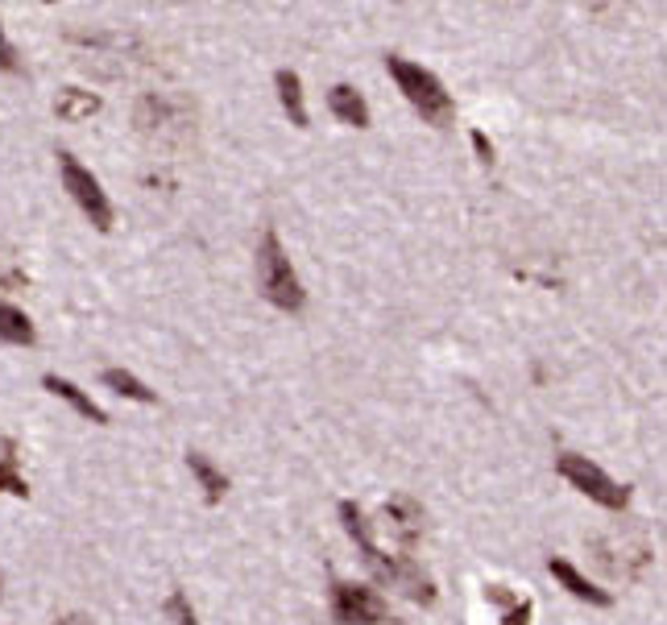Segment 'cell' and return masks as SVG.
Wrapping results in <instances>:
<instances>
[{
    "instance_id": "3957f363",
    "label": "cell",
    "mask_w": 667,
    "mask_h": 625,
    "mask_svg": "<svg viewBox=\"0 0 667 625\" xmlns=\"http://www.w3.org/2000/svg\"><path fill=\"white\" fill-rule=\"evenodd\" d=\"M58 174H63V186L71 191V200L79 203V212L92 220V228H96V233H108V228H112V203L104 195L100 179L67 150L58 153Z\"/></svg>"
},
{
    "instance_id": "e0dca14e",
    "label": "cell",
    "mask_w": 667,
    "mask_h": 625,
    "mask_svg": "<svg viewBox=\"0 0 667 625\" xmlns=\"http://www.w3.org/2000/svg\"><path fill=\"white\" fill-rule=\"evenodd\" d=\"M104 386H112L120 394V398H129V402H141V406H154V389H146L133 377V373H125V369H104Z\"/></svg>"
},
{
    "instance_id": "9a60e30c",
    "label": "cell",
    "mask_w": 667,
    "mask_h": 625,
    "mask_svg": "<svg viewBox=\"0 0 667 625\" xmlns=\"http://www.w3.org/2000/svg\"><path fill=\"white\" fill-rule=\"evenodd\" d=\"M100 112V96H92L84 87H67L58 100H54V117L58 120H87Z\"/></svg>"
},
{
    "instance_id": "277c9868",
    "label": "cell",
    "mask_w": 667,
    "mask_h": 625,
    "mask_svg": "<svg viewBox=\"0 0 667 625\" xmlns=\"http://www.w3.org/2000/svg\"><path fill=\"white\" fill-rule=\"evenodd\" d=\"M133 120L150 141H183L191 133V108L174 96H162V91H146Z\"/></svg>"
},
{
    "instance_id": "2e32d148",
    "label": "cell",
    "mask_w": 667,
    "mask_h": 625,
    "mask_svg": "<svg viewBox=\"0 0 667 625\" xmlns=\"http://www.w3.org/2000/svg\"><path fill=\"white\" fill-rule=\"evenodd\" d=\"M0 340L4 344H25V348L34 344V323L13 303H0Z\"/></svg>"
},
{
    "instance_id": "cb8c5ba5",
    "label": "cell",
    "mask_w": 667,
    "mask_h": 625,
    "mask_svg": "<svg viewBox=\"0 0 667 625\" xmlns=\"http://www.w3.org/2000/svg\"><path fill=\"white\" fill-rule=\"evenodd\" d=\"M54 625H92V617H84V613H63V617H54Z\"/></svg>"
},
{
    "instance_id": "7a4b0ae2",
    "label": "cell",
    "mask_w": 667,
    "mask_h": 625,
    "mask_svg": "<svg viewBox=\"0 0 667 625\" xmlns=\"http://www.w3.org/2000/svg\"><path fill=\"white\" fill-rule=\"evenodd\" d=\"M257 290H261L278 311H303V303H308V290L299 282V273H294L291 257H287L275 228L257 245Z\"/></svg>"
},
{
    "instance_id": "8fae6325",
    "label": "cell",
    "mask_w": 667,
    "mask_h": 625,
    "mask_svg": "<svg viewBox=\"0 0 667 625\" xmlns=\"http://www.w3.org/2000/svg\"><path fill=\"white\" fill-rule=\"evenodd\" d=\"M327 108H332V117L344 120V125H353V129H369V104L361 100L357 87L336 84L332 91H327Z\"/></svg>"
},
{
    "instance_id": "d6986e66",
    "label": "cell",
    "mask_w": 667,
    "mask_h": 625,
    "mask_svg": "<svg viewBox=\"0 0 667 625\" xmlns=\"http://www.w3.org/2000/svg\"><path fill=\"white\" fill-rule=\"evenodd\" d=\"M162 617L166 622H174V625H200L195 622V605L187 601V592L183 589H174L166 601H162Z\"/></svg>"
},
{
    "instance_id": "603a6c76",
    "label": "cell",
    "mask_w": 667,
    "mask_h": 625,
    "mask_svg": "<svg viewBox=\"0 0 667 625\" xmlns=\"http://www.w3.org/2000/svg\"><path fill=\"white\" fill-rule=\"evenodd\" d=\"M473 150H477V158L485 162V166L494 162V146H490V137L481 133V129H473Z\"/></svg>"
},
{
    "instance_id": "30bf717a",
    "label": "cell",
    "mask_w": 667,
    "mask_h": 625,
    "mask_svg": "<svg viewBox=\"0 0 667 625\" xmlns=\"http://www.w3.org/2000/svg\"><path fill=\"white\" fill-rule=\"evenodd\" d=\"M548 572L556 575V580H560V584H564V589L572 592V596H577V601H589V605H598V608H605V605H610V592H605V589H598V584H589V575H581V572H577V568H572V563H568V559L551 556V559H548Z\"/></svg>"
},
{
    "instance_id": "5b68a950",
    "label": "cell",
    "mask_w": 667,
    "mask_h": 625,
    "mask_svg": "<svg viewBox=\"0 0 667 625\" xmlns=\"http://www.w3.org/2000/svg\"><path fill=\"white\" fill-rule=\"evenodd\" d=\"M556 468H560V476H564L572 489H581L589 502H598V506L605 509H626V502H631V493L622 489L617 481H610V476L601 473L598 464L589 456H577V452H564V456L556 460Z\"/></svg>"
},
{
    "instance_id": "8992f818",
    "label": "cell",
    "mask_w": 667,
    "mask_h": 625,
    "mask_svg": "<svg viewBox=\"0 0 667 625\" xmlns=\"http://www.w3.org/2000/svg\"><path fill=\"white\" fill-rule=\"evenodd\" d=\"M332 617L336 625H381L390 617V608L381 601V592L369 584L332 580Z\"/></svg>"
},
{
    "instance_id": "ac0fdd59",
    "label": "cell",
    "mask_w": 667,
    "mask_h": 625,
    "mask_svg": "<svg viewBox=\"0 0 667 625\" xmlns=\"http://www.w3.org/2000/svg\"><path fill=\"white\" fill-rule=\"evenodd\" d=\"M0 493L30 497V481L18 473V443L13 440H4V456H0Z\"/></svg>"
},
{
    "instance_id": "ba28073f",
    "label": "cell",
    "mask_w": 667,
    "mask_h": 625,
    "mask_svg": "<svg viewBox=\"0 0 667 625\" xmlns=\"http://www.w3.org/2000/svg\"><path fill=\"white\" fill-rule=\"evenodd\" d=\"M341 522H344V530H348V539L361 547V559L374 568L377 580H386V584H390L398 559H390V556H381V551H377L374 530H369V522H365V514H361L357 502H341Z\"/></svg>"
},
{
    "instance_id": "9c48e42d",
    "label": "cell",
    "mask_w": 667,
    "mask_h": 625,
    "mask_svg": "<svg viewBox=\"0 0 667 625\" xmlns=\"http://www.w3.org/2000/svg\"><path fill=\"white\" fill-rule=\"evenodd\" d=\"M381 518H386L394 539L402 542V551H411L415 542L423 539V506L411 502V497H390L386 509H381Z\"/></svg>"
},
{
    "instance_id": "44dd1931",
    "label": "cell",
    "mask_w": 667,
    "mask_h": 625,
    "mask_svg": "<svg viewBox=\"0 0 667 625\" xmlns=\"http://www.w3.org/2000/svg\"><path fill=\"white\" fill-rule=\"evenodd\" d=\"M485 601H490V605H497V608H502V613H506V608H510L514 601H518V596H514V592L506 589V584H485Z\"/></svg>"
},
{
    "instance_id": "7402d4cb",
    "label": "cell",
    "mask_w": 667,
    "mask_h": 625,
    "mask_svg": "<svg viewBox=\"0 0 667 625\" xmlns=\"http://www.w3.org/2000/svg\"><path fill=\"white\" fill-rule=\"evenodd\" d=\"M0 71H9V75H18V71H21L18 54H13L9 37H4V25H0Z\"/></svg>"
},
{
    "instance_id": "ffe728a7",
    "label": "cell",
    "mask_w": 667,
    "mask_h": 625,
    "mask_svg": "<svg viewBox=\"0 0 667 625\" xmlns=\"http://www.w3.org/2000/svg\"><path fill=\"white\" fill-rule=\"evenodd\" d=\"M530 617H535V605L518 596V601H514V605L502 613V625H530Z\"/></svg>"
},
{
    "instance_id": "52a82bcc",
    "label": "cell",
    "mask_w": 667,
    "mask_h": 625,
    "mask_svg": "<svg viewBox=\"0 0 667 625\" xmlns=\"http://www.w3.org/2000/svg\"><path fill=\"white\" fill-rule=\"evenodd\" d=\"M601 568L614 575V580H638L650 568V547L643 539H598L593 542Z\"/></svg>"
},
{
    "instance_id": "7c38bea8",
    "label": "cell",
    "mask_w": 667,
    "mask_h": 625,
    "mask_svg": "<svg viewBox=\"0 0 667 625\" xmlns=\"http://www.w3.org/2000/svg\"><path fill=\"white\" fill-rule=\"evenodd\" d=\"M275 87H278V100H282V112L291 117L294 129H308V104H303V79L294 75L291 67H282L275 75Z\"/></svg>"
},
{
    "instance_id": "5bb4252c",
    "label": "cell",
    "mask_w": 667,
    "mask_h": 625,
    "mask_svg": "<svg viewBox=\"0 0 667 625\" xmlns=\"http://www.w3.org/2000/svg\"><path fill=\"white\" fill-rule=\"evenodd\" d=\"M187 468H191V476L200 481V489H204L207 506H220L224 493H228V476H224L220 468H216V464L204 456V452H187Z\"/></svg>"
},
{
    "instance_id": "4fadbf2b",
    "label": "cell",
    "mask_w": 667,
    "mask_h": 625,
    "mask_svg": "<svg viewBox=\"0 0 667 625\" xmlns=\"http://www.w3.org/2000/svg\"><path fill=\"white\" fill-rule=\"evenodd\" d=\"M42 386L51 389L54 398H63L71 410H79L84 419H92V423H108V414H104L100 406L92 402V398H87V394L75 386V381H67V377H54V373H46V377H42Z\"/></svg>"
},
{
    "instance_id": "6da1fadb",
    "label": "cell",
    "mask_w": 667,
    "mask_h": 625,
    "mask_svg": "<svg viewBox=\"0 0 667 625\" xmlns=\"http://www.w3.org/2000/svg\"><path fill=\"white\" fill-rule=\"evenodd\" d=\"M386 71H390V79L398 84V91L411 100V108L423 120H431V125H448V120L456 117V104L448 96V87L440 84L428 67H419V63L402 58V54H390V58H386Z\"/></svg>"
}]
</instances>
